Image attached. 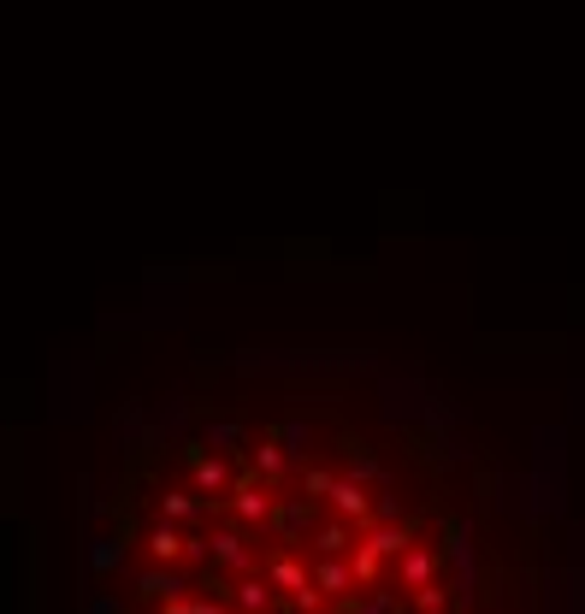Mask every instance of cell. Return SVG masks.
<instances>
[{"label": "cell", "mask_w": 585, "mask_h": 614, "mask_svg": "<svg viewBox=\"0 0 585 614\" xmlns=\"http://www.w3.org/2000/svg\"><path fill=\"white\" fill-rule=\"evenodd\" d=\"M331 508H337L343 520H367V485H361V479H337V485H331Z\"/></svg>", "instance_id": "obj_2"}, {"label": "cell", "mask_w": 585, "mask_h": 614, "mask_svg": "<svg viewBox=\"0 0 585 614\" xmlns=\"http://www.w3.org/2000/svg\"><path fill=\"white\" fill-rule=\"evenodd\" d=\"M148 550H154V561H178V555H184V538H178L172 526H160V532L148 538Z\"/></svg>", "instance_id": "obj_7"}, {"label": "cell", "mask_w": 585, "mask_h": 614, "mask_svg": "<svg viewBox=\"0 0 585 614\" xmlns=\"http://www.w3.org/2000/svg\"><path fill=\"white\" fill-rule=\"evenodd\" d=\"M320 585H325V591H349V585H355V567H343V561H325V567H320Z\"/></svg>", "instance_id": "obj_8"}, {"label": "cell", "mask_w": 585, "mask_h": 614, "mask_svg": "<svg viewBox=\"0 0 585 614\" xmlns=\"http://www.w3.org/2000/svg\"><path fill=\"white\" fill-rule=\"evenodd\" d=\"M160 508H166L172 520H190V514H195V496L190 491H166V496H160Z\"/></svg>", "instance_id": "obj_9"}, {"label": "cell", "mask_w": 585, "mask_h": 614, "mask_svg": "<svg viewBox=\"0 0 585 614\" xmlns=\"http://www.w3.org/2000/svg\"><path fill=\"white\" fill-rule=\"evenodd\" d=\"M266 579H272V585H278L284 597H308V591H314V585H308V573H302V561H290V555H278Z\"/></svg>", "instance_id": "obj_3"}, {"label": "cell", "mask_w": 585, "mask_h": 614, "mask_svg": "<svg viewBox=\"0 0 585 614\" xmlns=\"http://www.w3.org/2000/svg\"><path fill=\"white\" fill-rule=\"evenodd\" d=\"M272 485H266V479H260V473H249V479H243V485H237V491H231V508H237V520H249V526H255V520H272Z\"/></svg>", "instance_id": "obj_1"}, {"label": "cell", "mask_w": 585, "mask_h": 614, "mask_svg": "<svg viewBox=\"0 0 585 614\" xmlns=\"http://www.w3.org/2000/svg\"><path fill=\"white\" fill-rule=\"evenodd\" d=\"M237 603L249 614H266V603H272V579H243L237 585Z\"/></svg>", "instance_id": "obj_5"}, {"label": "cell", "mask_w": 585, "mask_h": 614, "mask_svg": "<svg viewBox=\"0 0 585 614\" xmlns=\"http://www.w3.org/2000/svg\"><path fill=\"white\" fill-rule=\"evenodd\" d=\"M255 473L266 479V485L284 473V449H278V443H260V449H255Z\"/></svg>", "instance_id": "obj_6"}, {"label": "cell", "mask_w": 585, "mask_h": 614, "mask_svg": "<svg viewBox=\"0 0 585 614\" xmlns=\"http://www.w3.org/2000/svg\"><path fill=\"white\" fill-rule=\"evenodd\" d=\"M225 479H231V473H225V461H207V455H195V491H225Z\"/></svg>", "instance_id": "obj_4"}]
</instances>
